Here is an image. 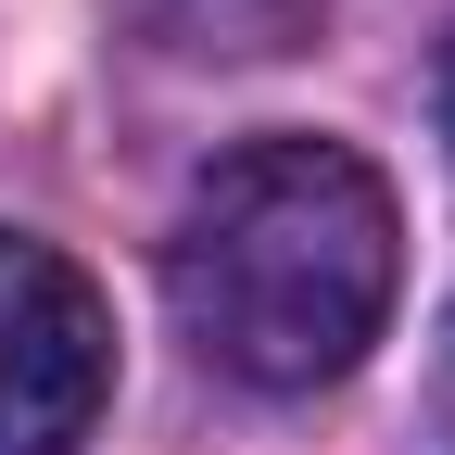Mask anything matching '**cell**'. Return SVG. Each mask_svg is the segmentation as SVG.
I'll return each mask as SVG.
<instances>
[{"mask_svg":"<svg viewBox=\"0 0 455 455\" xmlns=\"http://www.w3.org/2000/svg\"><path fill=\"white\" fill-rule=\"evenodd\" d=\"M392 278H405L392 178L341 140H241L164 241L178 329L203 341V367L253 392H329L379 341Z\"/></svg>","mask_w":455,"mask_h":455,"instance_id":"1","label":"cell"},{"mask_svg":"<svg viewBox=\"0 0 455 455\" xmlns=\"http://www.w3.org/2000/svg\"><path fill=\"white\" fill-rule=\"evenodd\" d=\"M114 405V304L76 253L0 228V455H76Z\"/></svg>","mask_w":455,"mask_h":455,"instance_id":"2","label":"cell"},{"mask_svg":"<svg viewBox=\"0 0 455 455\" xmlns=\"http://www.w3.org/2000/svg\"><path fill=\"white\" fill-rule=\"evenodd\" d=\"M443 430H455V316H443Z\"/></svg>","mask_w":455,"mask_h":455,"instance_id":"4","label":"cell"},{"mask_svg":"<svg viewBox=\"0 0 455 455\" xmlns=\"http://www.w3.org/2000/svg\"><path fill=\"white\" fill-rule=\"evenodd\" d=\"M152 51H178V64H278L329 0H114Z\"/></svg>","mask_w":455,"mask_h":455,"instance_id":"3","label":"cell"},{"mask_svg":"<svg viewBox=\"0 0 455 455\" xmlns=\"http://www.w3.org/2000/svg\"><path fill=\"white\" fill-rule=\"evenodd\" d=\"M443 140H455V38H443Z\"/></svg>","mask_w":455,"mask_h":455,"instance_id":"5","label":"cell"}]
</instances>
